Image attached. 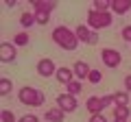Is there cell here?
<instances>
[{
  "label": "cell",
  "mask_w": 131,
  "mask_h": 122,
  "mask_svg": "<svg viewBox=\"0 0 131 122\" xmlns=\"http://www.w3.org/2000/svg\"><path fill=\"white\" fill-rule=\"evenodd\" d=\"M50 37H52V42H55L59 48H63V50H68V52L77 50V46L81 44L79 37H77V33L72 31V28H68L66 24L55 26V28H52V33H50Z\"/></svg>",
  "instance_id": "6da1fadb"
},
{
  "label": "cell",
  "mask_w": 131,
  "mask_h": 122,
  "mask_svg": "<svg viewBox=\"0 0 131 122\" xmlns=\"http://www.w3.org/2000/svg\"><path fill=\"white\" fill-rule=\"evenodd\" d=\"M18 100L24 105V107H42L46 103V96H44L42 89L31 87V85H24V87L18 89Z\"/></svg>",
  "instance_id": "7a4b0ae2"
},
{
  "label": "cell",
  "mask_w": 131,
  "mask_h": 122,
  "mask_svg": "<svg viewBox=\"0 0 131 122\" xmlns=\"http://www.w3.org/2000/svg\"><path fill=\"white\" fill-rule=\"evenodd\" d=\"M112 22H114V13L112 11H107V13H101V11H94V9L88 11V26L92 28V31L107 28V26H112Z\"/></svg>",
  "instance_id": "3957f363"
},
{
  "label": "cell",
  "mask_w": 131,
  "mask_h": 122,
  "mask_svg": "<svg viewBox=\"0 0 131 122\" xmlns=\"http://www.w3.org/2000/svg\"><path fill=\"white\" fill-rule=\"evenodd\" d=\"M57 70H59V68L55 66V61H52L50 57H44V59H39V61H37V66H35V72H37L42 79H50V76H55Z\"/></svg>",
  "instance_id": "277c9868"
},
{
  "label": "cell",
  "mask_w": 131,
  "mask_h": 122,
  "mask_svg": "<svg viewBox=\"0 0 131 122\" xmlns=\"http://www.w3.org/2000/svg\"><path fill=\"white\" fill-rule=\"evenodd\" d=\"M101 61L105 63V68H118L122 63V55L116 50V48H103L101 50Z\"/></svg>",
  "instance_id": "5b68a950"
},
{
  "label": "cell",
  "mask_w": 131,
  "mask_h": 122,
  "mask_svg": "<svg viewBox=\"0 0 131 122\" xmlns=\"http://www.w3.org/2000/svg\"><path fill=\"white\" fill-rule=\"evenodd\" d=\"M18 59V46L13 42H2L0 44V61L2 63H13Z\"/></svg>",
  "instance_id": "8992f818"
},
{
  "label": "cell",
  "mask_w": 131,
  "mask_h": 122,
  "mask_svg": "<svg viewBox=\"0 0 131 122\" xmlns=\"http://www.w3.org/2000/svg\"><path fill=\"white\" fill-rule=\"evenodd\" d=\"M57 107L59 109H63L66 113H72V111H77V107H79V100H77V96H72V94H59L57 96Z\"/></svg>",
  "instance_id": "52a82bcc"
},
{
  "label": "cell",
  "mask_w": 131,
  "mask_h": 122,
  "mask_svg": "<svg viewBox=\"0 0 131 122\" xmlns=\"http://www.w3.org/2000/svg\"><path fill=\"white\" fill-rule=\"evenodd\" d=\"M72 72H74V79H77V81H88V76H90V72H92V68H90L88 61H74Z\"/></svg>",
  "instance_id": "ba28073f"
},
{
  "label": "cell",
  "mask_w": 131,
  "mask_h": 122,
  "mask_svg": "<svg viewBox=\"0 0 131 122\" xmlns=\"http://www.w3.org/2000/svg\"><path fill=\"white\" fill-rule=\"evenodd\" d=\"M44 118H46V122H63L66 120V111L59 107H48L46 111H44Z\"/></svg>",
  "instance_id": "9c48e42d"
},
{
  "label": "cell",
  "mask_w": 131,
  "mask_h": 122,
  "mask_svg": "<svg viewBox=\"0 0 131 122\" xmlns=\"http://www.w3.org/2000/svg\"><path fill=\"white\" fill-rule=\"evenodd\" d=\"M85 109L90 111V116H98V113H103V103L98 96H90L85 100Z\"/></svg>",
  "instance_id": "30bf717a"
},
{
  "label": "cell",
  "mask_w": 131,
  "mask_h": 122,
  "mask_svg": "<svg viewBox=\"0 0 131 122\" xmlns=\"http://www.w3.org/2000/svg\"><path fill=\"white\" fill-rule=\"evenodd\" d=\"M55 79L59 81L61 85H68V83H72V81H74V72H72V68H66V66H61L59 70H57Z\"/></svg>",
  "instance_id": "8fae6325"
},
{
  "label": "cell",
  "mask_w": 131,
  "mask_h": 122,
  "mask_svg": "<svg viewBox=\"0 0 131 122\" xmlns=\"http://www.w3.org/2000/svg\"><path fill=\"white\" fill-rule=\"evenodd\" d=\"M131 11V0H112V13L114 15H125Z\"/></svg>",
  "instance_id": "7c38bea8"
},
{
  "label": "cell",
  "mask_w": 131,
  "mask_h": 122,
  "mask_svg": "<svg viewBox=\"0 0 131 122\" xmlns=\"http://www.w3.org/2000/svg\"><path fill=\"white\" fill-rule=\"evenodd\" d=\"M55 9H57V2H46V0L33 2V13H52Z\"/></svg>",
  "instance_id": "4fadbf2b"
},
{
  "label": "cell",
  "mask_w": 131,
  "mask_h": 122,
  "mask_svg": "<svg viewBox=\"0 0 131 122\" xmlns=\"http://www.w3.org/2000/svg\"><path fill=\"white\" fill-rule=\"evenodd\" d=\"M114 107H129V92L120 89L114 94Z\"/></svg>",
  "instance_id": "5bb4252c"
},
{
  "label": "cell",
  "mask_w": 131,
  "mask_h": 122,
  "mask_svg": "<svg viewBox=\"0 0 131 122\" xmlns=\"http://www.w3.org/2000/svg\"><path fill=\"white\" fill-rule=\"evenodd\" d=\"M74 33H77V37H79V42H83V44H88V39H90V35H92V28H90L88 24H79V26L74 28Z\"/></svg>",
  "instance_id": "9a60e30c"
},
{
  "label": "cell",
  "mask_w": 131,
  "mask_h": 122,
  "mask_svg": "<svg viewBox=\"0 0 131 122\" xmlns=\"http://www.w3.org/2000/svg\"><path fill=\"white\" fill-rule=\"evenodd\" d=\"M129 116H131V109L129 107H114L112 109V118L114 120H129Z\"/></svg>",
  "instance_id": "2e32d148"
},
{
  "label": "cell",
  "mask_w": 131,
  "mask_h": 122,
  "mask_svg": "<svg viewBox=\"0 0 131 122\" xmlns=\"http://www.w3.org/2000/svg\"><path fill=\"white\" fill-rule=\"evenodd\" d=\"M20 24H22V28H31L33 24H37L35 13H31V11H24V13L20 15Z\"/></svg>",
  "instance_id": "e0dca14e"
},
{
  "label": "cell",
  "mask_w": 131,
  "mask_h": 122,
  "mask_svg": "<svg viewBox=\"0 0 131 122\" xmlns=\"http://www.w3.org/2000/svg\"><path fill=\"white\" fill-rule=\"evenodd\" d=\"M81 92H83V83L81 81H72V83H68L66 85V94H72V96H79Z\"/></svg>",
  "instance_id": "ac0fdd59"
},
{
  "label": "cell",
  "mask_w": 131,
  "mask_h": 122,
  "mask_svg": "<svg viewBox=\"0 0 131 122\" xmlns=\"http://www.w3.org/2000/svg\"><path fill=\"white\" fill-rule=\"evenodd\" d=\"M92 9L101 11V13H107V11H112V0H94Z\"/></svg>",
  "instance_id": "d6986e66"
},
{
  "label": "cell",
  "mask_w": 131,
  "mask_h": 122,
  "mask_svg": "<svg viewBox=\"0 0 131 122\" xmlns=\"http://www.w3.org/2000/svg\"><path fill=\"white\" fill-rule=\"evenodd\" d=\"M28 42H31V37H28V33H26V31H20V33H15L13 35V44H15V46H28Z\"/></svg>",
  "instance_id": "ffe728a7"
},
{
  "label": "cell",
  "mask_w": 131,
  "mask_h": 122,
  "mask_svg": "<svg viewBox=\"0 0 131 122\" xmlns=\"http://www.w3.org/2000/svg\"><path fill=\"white\" fill-rule=\"evenodd\" d=\"M11 89H13V81L7 79V76H2V79H0V94H2V96H9Z\"/></svg>",
  "instance_id": "44dd1931"
},
{
  "label": "cell",
  "mask_w": 131,
  "mask_h": 122,
  "mask_svg": "<svg viewBox=\"0 0 131 122\" xmlns=\"http://www.w3.org/2000/svg\"><path fill=\"white\" fill-rule=\"evenodd\" d=\"M0 120H2V122H18L20 118H15V113L11 111V109H2V113H0Z\"/></svg>",
  "instance_id": "7402d4cb"
},
{
  "label": "cell",
  "mask_w": 131,
  "mask_h": 122,
  "mask_svg": "<svg viewBox=\"0 0 131 122\" xmlns=\"http://www.w3.org/2000/svg\"><path fill=\"white\" fill-rule=\"evenodd\" d=\"M88 81H90L92 85H98L101 81H103V72H101V70H94V68H92V72H90Z\"/></svg>",
  "instance_id": "603a6c76"
},
{
  "label": "cell",
  "mask_w": 131,
  "mask_h": 122,
  "mask_svg": "<svg viewBox=\"0 0 131 122\" xmlns=\"http://www.w3.org/2000/svg\"><path fill=\"white\" fill-rule=\"evenodd\" d=\"M101 103H103V109H107V107L114 109V94H105V96H101Z\"/></svg>",
  "instance_id": "cb8c5ba5"
},
{
  "label": "cell",
  "mask_w": 131,
  "mask_h": 122,
  "mask_svg": "<svg viewBox=\"0 0 131 122\" xmlns=\"http://www.w3.org/2000/svg\"><path fill=\"white\" fill-rule=\"evenodd\" d=\"M35 20H37V24L46 26V24L50 22V13H35Z\"/></svg>",
  "instance_id": "d4e9b609"
},
{
  "label": "cell",
  "mask_w": 131,
  "mask_h": 122,
  "mask_svg": "<svg viewBox=\"0 0 131 122\" xmlns=\"http://www.w3.org/2000/svg\"><path fill=\"white\" fill-rule=\"evenodd\" d=\"M120 37L125 39V42H129V44H131V24L122 26V31H120Z\"/></svg>",
  "instance_id": "484cf974"
},
{
  "label": "cell",
  "mask_w": 131,
  "mask_h": 122,
  "mask_svg": "<svg viewBox=\"0 0 131 122\" xmlns=\"http://www.w3.org/2000/svg\"><path fill=\"white\" fill-rule=\"evenodd\" d=\"M18 122H39V118L35 116V113H26V116H22Z\"/></svg>",
  "instance_id": "4316f807"
},
{
  "label": "cell",
  "mask_w": 131,
  "mask_h": 122,
  "mask_svg": "<svg viewBox=\"0 0 131 122\" xmlns=\"http://www.w3.org/2000/svg\"><path fill=\"white\" fill-rule=\"evenodd\" d=\"M96 44H98V31H92V35L88 39V46H96Z\"/></svg>",
  "instance_id": "83f0119b"
},
{
  "label": "cell",
  "mask_w": 131,
  "mask_h": 122,
  "mask_svg": "<svg viewBox=\"0 0 131 122\" xmlns=\"http://www.w3.org/2000/svg\"><path fill=\"white\" fill-rule=\"evenodd\" d=\"M90 122H109L103 113H98V116H90Z\"/></svg>",
  "instance_id": "f1b7e54d"
},
{
  "label": "cell",
  "mask_w": 131,
  "mask_h": 122,
  "mask_svg": "<svg viewBox=\"0 0 131 122\" xmlns=\"http://www.w3.org/2000/svg\"><path fill=\"white\" fill-rule=\"evenodd\" d=\"M125 92H129V94H131V74L125 76Z\"/></svg>",
  "instance_id": "f546056e"
},
{
  "label": "cell",
  "mask_w": 131,
  "mask_h": 122,
  "mask_svg": "<svg viewBox=\"0 0 131 122\" xmlns=\"http://www.w3.org/2000/svg\"><path fill=\"white\" fill-rule=\"evenodd\" d=\"M5 5H7V7H15L18 2H15V0H5Z\"/></svg>",
  "instance_id": "4dcf8cb0"
},
{
  "label": "cell",
  "mask_w": 131,
  "mask_h": 122,
  "mask_svg": "<svg viewBox=\"0 0 131 122\" xmlns=\"http://www.w3.org/2000/svg\"><path fill=\"white\" fill-rule=\"evenodd\" d=\"M114 122H125V120H114Z\"/></svg>",
  "instance_id": "1f68e13d"
}]
</instances>
